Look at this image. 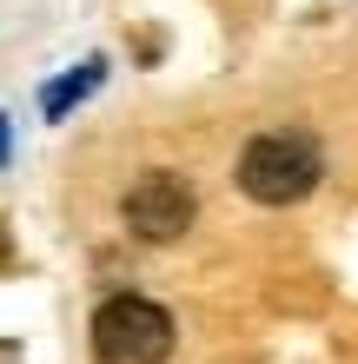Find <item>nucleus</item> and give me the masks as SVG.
<instances>
[{"mask_svg":"<svg viewBox=\"0 0 358 364\" xmlns=\"http://www.w3.org/2000/svg\"><path fill=\"white\" fill-rule=\"evenodd\" d=\"M319 186V146L305 133H265L239 153V192L259 205H299Z\"/></svg>","mask_w":358,"mask_h":364,"instance_id":"obj_1","label":"nucleus"},{"mask_svg":"<svg viewBox=\"0 0 358 364\" xmlns=\"http://www.w3.org/2000/svg\"><path fill=\"white\" fill-rule=\"evenodd\" d=\"M173 318L153 298H107L93 311V364H166Z\"/></svg>","mask_w":358,"mask_h":364,"instance_id":"obj_2","label":"nucleus"},{"mask_svg":"<svg viewBox=\"0 0 358 364\" xmlns=\"http://www.w3.org/2000/svg\"><path fill=\"white\" fill-rule=\"evenodd\" d=\"M126 225L139 232V239H179L186 225H193V192H186L179 179H139L133 192H126Z\"/></svg>","mask_w":358,"mask_h":364,"instance_id":"obj_3","label":"nucleus"}]
</instances>
